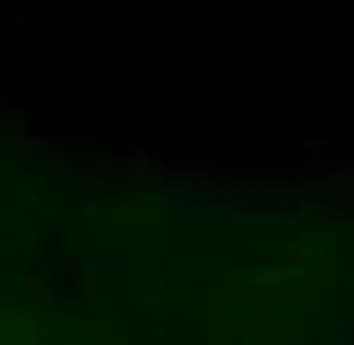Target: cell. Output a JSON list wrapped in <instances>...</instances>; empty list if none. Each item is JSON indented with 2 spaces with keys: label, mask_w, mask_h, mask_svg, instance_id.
Wrapping results in <instances>:
<instances>
[{
  "label": "cell",
  "mask_w": 354,
  "mask_h": 345,
  "mask_svg": "<svg viewBox=\"0 0 354 345\" xmlns=\"http://www.w3.org/2000/svg\"><path fill=\"white\" fill-rule=\"evenodd\" d=\"M328 241H337V233H328V224H303V233H294V241L277 233L268 250H251V259H234V285H242V293H277V285L294 293V285H303L311 268H320V250H328Z\"/></svg>",
  "instance_id": "6da1fadb"
},
{
  "label": "cell",
  "mask_w": 354,
  "mask_h": 345,
  "mask_svg": "<svg viewBox=\"0 0 354 345\" xmlns=\"http://www.w3.org/2000/svg\"><path fill=\"white\" fill-rule=\"evenodd\" d=\"M303 328H311V345H354V268H346L328 310H303Z\"/></svg>",
  "instance_id": "7a4b0ae2"
},
{
  "label": "cell",
  "mask_w": 354,
  "mask_h": 345,
  "mask_svg": "<svg viewBox=\"0 0 354 345\" xmlns=\"http://www.w3.org/2000/svg\"><path fill=\"white\" fill-rule=\"evenodd\" d=\"M26 78V43H17V34H0V86H17Z\"/></svg>",
  "instance_id": "3957f363"
}]
</instances>
